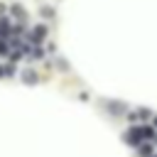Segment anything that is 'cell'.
<instances>
[{"mask_svg":"<svg viewBox=\"0 0 157 157\" xmlns=\"http://www.w3.org/2000/svg\"><path fill=\"white\" fill-rule=\"evenodd\" d=\"M105 105H110L108 110H110L113 115H123V113H125V103H118V101H105Z\"/></svg>","mask_w":157,"mask_h":157,"instance_id":"6da1fadb","label":"cell"},{"mask_svg":"<svg viewBox=\"0 0 157 157\" xmlns=\"http://www.w3.org/2000/svg\"><path fill=\"white\" fill-rule=\"evenodd\" d=\"M140 155H142V157H152V145H150V142H142V145H140Z\"/></svg>","mask_w":157,"mask_h":157,"instance_id":"7a4b0ae2","label":"cell"},{"mask_svg":"<svg viewBox=\"0 0 157 157\" xmlns=\"http://www.w3.org/2000/svg\"><path fill=\"white\" fill-rule=\"evenodd\" d=\"M22 78H25L27 83H34V81H37V74H34V71H25V74H22Z\"/></svg>","mask_w":157,"mask_h":157,"instance_id":"3957f363","label":"cell"},{"mask_svg":"<svg viewBox=\"0 0 157 157\" xmlns=\"http://www.w3.org/2000/svg\"><path fill=\"white\" fill-rule=\"evenodd\" d=\"M44 34H47V29L39 25V27H34V39H44Z\"/></svg>","mask_w":157,"mask_h":157,"instance_id":"277c9868","label":"cell"},{"mask_svg":"<svg viewBox=\"0 0 157 157\" xmlns=\"http://www.w3.org/2000/svg\"><path fill=\"white\" fill-rule=\"evenodd\" d=\"M42 15H44V17H52L54 12H52V7H42Z\"/></svg>","mask_w":157,"mask_h":157,"instance_id":"5b68a950","label":"cell"},{"mask_svg":"<svg viewBox=\"0 0 157 157\" xmlns=\"http://www.w3.org/2000/svg\"><path fill=\"white\" fill-rule=\"evenodd\" d=\"M155 157H157V155H155Z\"/></svg>","mask_w":157,"mask_h":157,"instance_id":"8992f818","label":"cell"}]
</instances>
